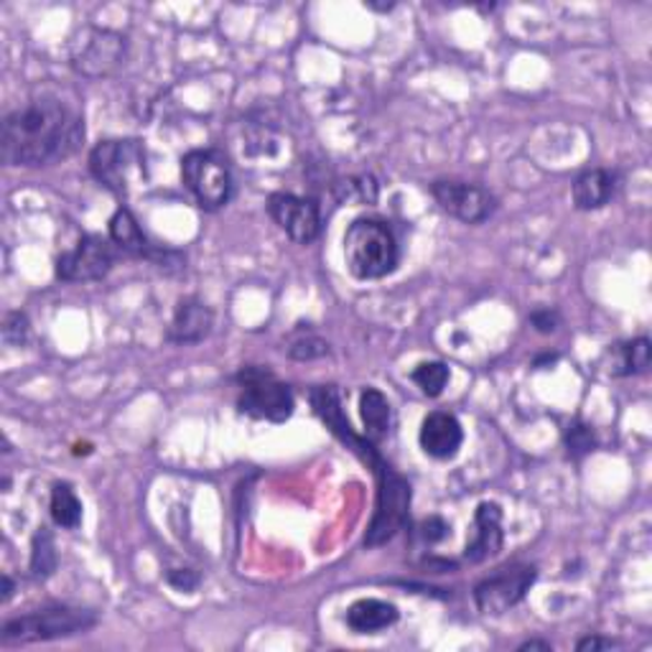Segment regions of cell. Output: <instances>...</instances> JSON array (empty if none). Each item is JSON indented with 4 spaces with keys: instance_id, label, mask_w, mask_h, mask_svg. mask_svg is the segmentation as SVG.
I'll use <instances>...</instances> for the list:
<instances>
[{
    "instance_id": "cell-6",
    "label": "cell",
    "mask_w": 652,
    "mask_h": 652,
    "mask_svg": "<svg viewBox=\"0 0 652 652\" xmlns=\"http://www.w3.org/2000/svg\"><path fill=\"white\" fill-rule=\"evenodd\" d=\"M90 172L112 195L128 197L146 181V148L141 141H102L90 153Z\"/></svg>"
},
{
    "instance_id": "cell-15",
    "label": "cell",
    "mask_w": 652,
    "mask_h": 652,
    "mask_svg": "<svg viewBox=\"0 0 652 652\" xmlns=\"http://www.w3.org/2000/svg\"><path fill=\"white\" fill-rule=\"evenodd\" d=\"M214 327V311L199 299H181L176 306L172 327H168V340L176 344H199L207 340Z\"/></svg>"
},
{
    "instance_id": "cell-23",
    "label": "cell",
    "mask_w": 652,
    "mask_h": 652,
    "mask_svg": "<svg viewBox=\"0 0 652 652\" xmlns=\"http://www.w3.org/2000/svg\"><path fill=\"white\" fill-rule=\"evenodd\" d=\"M410 377H413V383L423 390V396L439 398L449 380H452V369H449L444 362H421Z\"/></svg>"
},
{
    "instance_id": "cell-9",
    "label": "cell",
    "mask_w": 652,
    "mask_h": 652,
    "mask_svg": "<svg viewBox=\"0 0 652 652\" xmlns=\"http://www.w3.org/2000/svg\"><path fill=\"white\" fill-rule=\"evenodd\" d=\"M535 566L512 563V566H505L497 571L495 576L479 582L477 589H474V601H477L479 611H485V615H505L507 609L526 599V594L530 592V586L535 584Z\"/></svg>"
},
{
    "instance_id": "cell-29",
    "label": "cell",
    "mask_w": 652,
    "mask_h": 652,
    "mask_svg": "<svg viewBox=\"0 0 652 652\" xmlns=\"http://www.w3.org/2000/svg\"><path fill=\"white\" fill-rule=\"evenodd\" d=\"M530 324L538 334H553L561 324V313L555 309H535L530 313Z\"/></svg>"
},
{
    "instance_id": "cell-3",
    "label": "cell",
    "mask_w": 652,
    "mask_h": 652,
    "mask_svg": "<svg viewBox=\"0 0 652 652\" xmlns=\"http://www.w3.org/2000/svg\"><path fill=\"white\" fill-rule=\"evenodd\" d=\"M344 257L354 278L377 280L390 276L400 261L396 232L388 222L360 217L344 232Z\"/></svg>"
},
{
    "instance_id": "cell-5",
    "label": "cell",
    "mask_w": 652,
    "mask_h": 652,
    "mask_svg": "<svg viewBox=\"0 0 652 652\" xmlns=\"http://www.w3.org/2000/svg\"><path fill=\"white\" fill-rule=\"evenodd\" d=\"M240 398L237 410L240 413L257 418V421L284 423L294 416L296 398L286 383H280L270 369L265 367H243L237 373Z\"/></svg>"
},
{
    "instance_id": "cell-18",
    "label": "cell",
    "mask_w": 652,
    "mask_h": 652,
    "mask_svg": "<svg viewBox=\"0 0 652 652\" xmlns=\"http://www.w3.org/2000/svg\"><path fill=\"white\" fill-rule=\"evenodd\" d=\"M617 195V174L607 168H589L574 181V205L576 209L592 212V209L607 207Z\"/></svg>"
},
{
    "instance_id": "cell-10",
    "label": "cell",
    "mask_w": 652,
    "mask_h": 652,
    "mask_svg": "<svg viewBox=\"0 0 652 652\" xmlns=\"http://www.w3.org/2000/svg\"><path fill=\"white\" fill-rule=\"evenodd\" d=\"M431 195L446 214H452L466 224L487 222L497 209V197L493 191L469 181H452V179L433 181Z\"/></svg>"
},
{
    "instance_id": "cell-27",
    "label": "cell",
    "mask_w": 652,
    "mask_h": 652,
    "mask_svg": "<svg viewBox=\"0 0 652 652\" xmlns=\"http://www.w3.org/2000/svg\"><path fill=\"white\" fill-rule=\"evenodd\" d=\"M31 324L29 317L23 311H11L3 321V342L11 344V347H21V344L29 342Z\"/></svg>"
},
{
    "instance_id": "cell-28",
    "label": "cell",
    "mask_w": 652,
    "mask_h": 652,
    "mask_svg": "<svg viewBox=\"0 0 652 652\" xmlns=\"http://www.w3.org/2000/svg\"><path fill=\"white\" fill-rule=\"evenodd\" d=\"M166 582H168V586H174L176 592L191 594V592L199 589L201 578H199L197 571H191V568H172L166 574Z\"/></svg>"
},
{
    "instance_id": "cell-14",
    "label": "cell",
    "mask_w": 652,
    "mask_h": 652,
    "mask_svg": "<svg viewBox=\"0 0 652 652\" xmlns=\"http://www.w3.org/2000/svg\"><path fill=\"white\" fill-rule=\"evenodd\" d=\"M505 541L502 533V510L497 502H479L474 515V535L466 543L464 559L469 563H482L500 553Z\"/></svg>"
},
{
    "instance_id": "cell-26",
    "label": "cell",
    "mask_w": 652,
    "mask_h": 652,
    "mask_svg": "<svg viewBox=\"0 0 652 652\" xmlns=\"http://www.w3.org/2000/svg\"><path fill=\"white\" fill-rule=\"evenodd\" d=\"M563 441H566L571 458H584L597 449V436H594L592 426L582 421H574L568 426L566 433H563Z\"/></svg>"
},
{
    "instance_id": "cell-7",
    "label": "cell",
    "mask_w": 652,
    "mask_h": 652,
    "mask_svg": "<svg viewBox=\"0 0 652 652\" xmlns=\"http://www.w3.org/2000/svg\"><path fill=\"white\" fill-rule=\"evenodd\" d=\"M181 179L207 212L222 209L232 197V172L222 151L197 148L181 158Z\"/></svg>"
},
{
    "instance_id": "cell-2",
    "label": "cell",
    "mask_w": 652,
    "mask_h": 652,
    "mask_svg": "<svg viewBox=\"0 0 652 652\" xmlns=\"http://www.w3.org/2000/svg\"><path fill=\"white\" fill-rule=\"evenodd\" d=\"M85 139L82 118L52 95H42L8 112L0 153L8 166H49L69 158Z\"/></svg>"
},
{
    "instance_id": "cell-8",
    "label": "cell",
    "mask_w": 652,
    "mask_h": 652,
    "mask_svg": "<svg viewBox=\"0 0 652 652\" xmlns=\"http://www.w3.org/2000/svg\"><path fill=\"white\" fill-rule=\"evenodd\" d=\"M128 59V38L110 29H85L71 44L69 62L82 77H110Z\"/></svg>"
},
{
    "instance_id": "cell-17",
    "label": "cell",
    "mask_w": 652,
    "mask_h": 652,
    "mask_svg": "<svg viewBox=\"0 0 652 652\" xmlns=\"http://www.w3.org/2000/svg\"><path fill=\"white\" fill-rule=\"evenodd\" d=\"M396 604L383 599H360L347 609V627L354 634H377L398 622Z\"/></svg>"
},
{
    "instance_id": "cell-12",
    "label": "cell",
    "mask_w": 652,
    "mask_h": 652,
    "mask_svg": "<svg viewBox=\"0 0 652 652\" xmlns=\"http://www.w3.org/2000/svg\"><path fill=\"white\" fill-rule=\"evenodd\" d=\"M268 214L294 243L309 245L319 237L321 214L313 199L278 191V195H270L268 199Z\"/></svg>"
},
{
    "instance_id": "cell-30",
    "label": "cell",
    "mask_w": 652,
    "mask_h": 652,
    "mask_svg": "<svg viewBox=\"0 0 652 652\" xmlns=\"http://www.w3.org/2000/svg\"><path fill=\"white\" fill-rule=\"evenodd\" d=\"M421 535L426 543H441L449 535V526L441 518H429L421 522Z\"/></svg>"
},
{
    "instance_id": "cell-19",
    "label": "cell",
    "mask_w": 652,
    "mask_h": 652,
    "mask_svg": "<svg viewBox=\"0 0 652 652\" xmlns=\"http://www.w3.org/2000/svg\"><path fill=\"white\" fill-rule=\"evenodd\" d=\"M360 416H362V423H365V436L373 441V444H380V441L390 433L393 408L388 398H385L377 388L362 390Z\"/></svg>"
},
{
    "instance_id": "cell-33",
    "label": "cell",
    "mask_w": 652,
    "mask_h": 652,
    "mask_svg": "<svg viewBox=\"0 0 652 652\" xmlns=\"http://www.w3.org/2000/svg\"><path fill=\"white\" fill-rule=\"evenodd\" d=\"M11 597H13V582H11V576L3 574V601H8Z\"/></svg>"
},
{
    "instance_id": "cell-25",
    "label": "cell",
    "mask_w": 652,
    "mask_h": 652,
    "mask_svg": "<svg viewBox=\"0 0 652 652\" xmlns=\"http://www.w3.org/2000/svg\"><path fill=\"white\" fill-rule=\"evenodd\" d=\"M336 197L347 205H373L377 199V181L373 176H354L336 187Z\"/></svg>"
},
{
    "instance_id": "cell-34",
    "label": "cell",
    "mask_w": 652,
    "mask_h": 652,
    "mask_svg": "<svg viewBox=\"0 0 652 652\" xmlns=\"http://www.w3.org/2000/svg\"><path fill=\"white\" fill-rule=\"evenodd\" d=\"M553 365V362H559V354H543V357L535 360V367H543V365Z\"/></svg>"
},
{
    "instance_id": "cell-11",
    "label": "cell",
    "mask_w": 652,
    "mask_h": 652,
    "mask_svg": "<svg viewBox=\"0 0 652 652\" xmlns=\"http://www.w3.org/2000/svg\"><path fill=\"white\" fill-rule=\"evenodd\" d=\"M115 255L104 237L85 235L71 251L62 253L56 261V276L67 284H92L108 276Z\"/></svg>"
},
{
    "instance_id": "cell-13",
    "label": "cell",
    "mask_w": 652,
    "mask_h": 652,
    "mask_svg": "<svg viewBox=\"0 0 652 652\" xmlns=\"http://www.w3.org/2000/svg\"><path fill=\"white\" fill-rule=\"evenodd\" d=\"M418 441H421V449L433 458H454L462 449L464 431L462 423L456 421L454 413H446V410H433L423 418L421 433H418Z\"/></svg>"
},
{
    "instance_id": "cell-32",
    "label": "cell",
    "mask_w": 652,
    "mask_h": 652,
    "mask_svg": "<svg viewBox=\"0 0 652 652\" xmlns=\"http://www.w3.org/2000/svg\"><path fill=\"white\" fill-rule=\"evenodd\" d=\"M528 650H543V652H551V642H543V640H528L522 642V645L518 648V652H528Z\"/></svg>"
},
{
    "instance_id": "cell-1",
    "label": "cell",
    "mask_w": 652,
    "mask_h": 652,
    "mask_svg": "<svg viewBox=\"0 0 652 652\" xmlns=\"http://www.w3.org/2000/svg\"><path fill=\"white\" fill-rule=\"evenodd\" d=\"M311 406L313 413L321 418V423L342 441L350 452L360 458L362 464H367V469L375 477V515L369 522L365 535V549H380V545L390 543L400 530H406L410 522V500H413V489H410L408 479L393 469L388 458L380 454L377 444H373L367 436L354 433L350 418L344 416L342 396L334 385H319L311 390Z\"/></svg>"
},
{
    "instance_id": "cell-21",
    "label": "cell",
    "mask_w": 652,
    "mask_h": 652,
    "mask_svg": "<svg viewBox=\"0 0 652 652\" xmlns=\"http://www.w3.org/2000/svg\"><path fill=\"white\" fill-rule=\"evenodd\" d=\"M52 520L64 530H75L82 522V502L77 500L69 485H54L52 489Z\"/></svg>"
},
{
    "instance_id": "cell-31",
    "label": "cell",
    "mask_w": 652,
    "mask_h": 652,
    "mask_svg": "<svg viewBox=\"0 0 652 652\" xmlns=\"http://www.w3.org/2000/svg\"><path fill=\"white\" fill-rule=\"evenodd\" d=\"M617 642L615 640H607V638H584L576 642V650L578 652H589V650H611Z\"/></svg>"
},
{
    "instance_id": "cell-22",
    "label": "cell",
    "mask_w": 652,
    "mask_h": 652,
    "mask_svg": "<svg viewBox=\"0 0 652 652\" xmlns=\"http://www.w3.org/2000/svg\"><path fill=\"white\" fill-rule=\"evenodd\" d=\"M56 545L54 535L46 528H38L34 541H31V574L36 578H46L56 571Z\"/></svg>"
},
{
    "instance_id": "cell-24",
    "label": "cell",
    "mask_w": 652,
    "mask_h": 652,
    "mask_svg": "<svg viewBox=\"0 0 652 652\" xmlns=\"http://www.w3.org/2000/svg\"><path fill=\"white\" fill-rule=\"evenodd\" d=\"M327 354H329V344L313 332L296 329V332L291 334V340H288V357H294L299 362H311V360L327 357Z\"/></svg>"
},
{
    "instance_id": "cell-16",
    "label": "cell",
    "mask_w": 652,
    "mask_h": 652,
    "mask_svg": "<svg viewBox=\"0 0 652 652\" xmlns=\"http://www.w3.org/2000/svg\"><path fill=\"white\" fill-rule=\"evenodd\" d=\"M110 240L115 243L120 251L133 255V257H148V261H156L161 268H164V257L156 253V247L148 243V237L143 235L139 220L131 209L120 207L115 214L110 217Z\"/></svg>"
},
{
    "instance_id": "cell-4",
    "label": "cell",
    "mask_w": 652,
    "mask_h": 652,
    "mask_svg": "<svg viewBox=\"0 0 652 652\" xmlns=\"http://www.w3.org/2000/svg\"><path fill=\"white\" fill-rule=\"evenodd\" d=\"M98 625V615L90 609L67 607V604H54L29 615L13 617L3 625L0 640L5 645H31V642H46L71 638V634L87 632L90 627Z\"/></svg>"
},
{
    "instance_id": "cell-20",
    "label": "cell",
    "mask_w": 652,
    "mask_h": 652,
    "mask_svg": "<svg viewBox=\"0 0 652 652\" xmlns=\"http://www.w3.org/2000/svg\"><path fill=\"white\" fill-rule=\"evenodd\" d=\"M650 367V340L648 336H640V340L615 344L611 350V367L609 373L617 377L627 375H640Z\"/></svg>"
}]
</instances>
